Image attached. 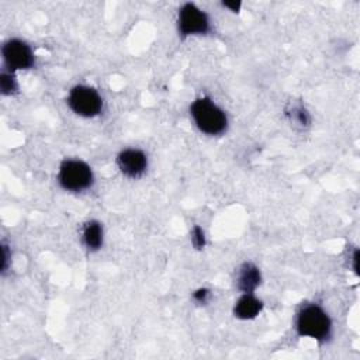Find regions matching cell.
Masks as SVG:
<instances>
[{
	"label": "cell",
	"instance_id": "6da1fadb",
	"mask_svg": "<svg viewBox=\"0 0 360 360\" xmlns=\"http://www.w3.org/2000/svg\"><path fill=\"white\" fill-rule=\"evenodd\" d=\"M295 330L301 338L325 342L332 335V321L318 304H304L295 316Z\"/></svg>",
	"mask_w": 360,
	"mask_h": 360
},
{
	"label": "cell",
	"instance_id": "7a4b0ae2",
	"mask_svg": "<svg viewBox=\"0 0 360 360\" xmlns=\"http://www.w3.org/2000/svg\"><path fill=\"white\" fill-rule=\"evenodd\" d=\"M190 115L195 127L205 135L217 136L226 131L228 117L210 97H198L190 105Z\"/></svg>",
	"mask_w": 360,
	"mask_h": 360
},
{
	"label": "cell",
	"instance_id": "3957f363",
	"mask_svg": "<svg viewBox=\"0 0 360 360\" xmlns=\"http://www.w3.org/2000/svg\"><path fill=\"white\" fill-rule=\"evenodd\" d=\"M94 174L91 167L80 159H66L58 170L59 186L70 193H82L91 187Z\"/></svg>",
	"mask_w": 360,
	"mask_h": 360
},
{
	"label": "cell",
	"instance_id": "277c9868",
	"mask_svg": "<svg viewBox=\"0 0 360 360\" xmlns=\"http://www.w3.org/2000/svg\"><path fill=\"white\" fill-rule=\"evenodd\" d=\"M69 108L79 117L93 118L101 114L104 101L100 93L86 84L73 86L68 94Z\"/></svg>",
	"mask_w": 360,
	"mask_h": 360
},
{
	"label": "cell",
	"instance_id": "5b68a950",
	"mask_svg": "<svg viewBox=\"0 0 360 360\" xmlns=\"http://www.w3.org/2000/svg\"><path fill=\"white\" fill-rule=\"evenodd\" d=\"M1 56L4 68L11 73L17 70L31 69L35 65L32 48L25 41L18 38H11L3 44Z\"/></svg>",
	"mask_w": 360,
	"mask_h": 360
},
{
	"label": "cell",
	"instance_id": "8992f818",
	"mask_svg": "<svg viewBox=\"0 0 360 360\" xmlns=\"http://www.w3.org/2000/svg\"><path fill=\"white\" fill-rule=\"evenodd\" d=\"M177 30L180 37L205 35L210 32V18L205 11L193 3H186L180 7L177 15Z\"/></svg>",
	"mask_w": 360,
	"mask_h": 360
},
{
	"label": "cell",
	"instance_id": "52a82bcc",
	"mask_svg": "<svg viewBox=\"0 0 360 360\" xmlns=\"http://www.w3.org/2000/svg\"><path fill=\"white\" fill-rule=\"evenodd\" d=\"M117 166L125 177L138 179L148 169V158L141 149L127 148L117 155Z\"/></svg>",
	"mask_w": 360,
	"mask_h": 360
},
{
	"label": "cell",
	"instance_id": "ba28073f",
	"mask_svg": "<svg viewBox=\"0 0 360 360\" xmlns=\"http://www.w3.org/2000/svg\"><path fill=\"white\" fill-rule=\"evenodd\" d=\"M235 283L242 292H253L262 283V273L257 266L245 262L236 270Z\"/></svg>",
	"mask_w": 360,
	"mask_h": 360
},
{
	"label": "cell",
	"instance_id": "9c48e42d",
	"mask_svg": "<svg viewBox=\"0 0 360 360\" xmlns=\"http://www.w3.org/2000/svg\"><path fill=\"white\" fill-rule=\"evenodd\" d=\"M263 311V301L253 292H243L233 305V315L238 319H255Z\"/></svg>",
	"mask_w": 360,
	"mask_h": 360
},
{
	"label": "cell",
	"instance_id": "30bf717a",
	"mask_svg": "<svg viewBox=\"0 0 360 360\" xmlns=\"http://www.w3.org/2000/svg\"><path fill=\"white\" fill-rule=\"evenodd\" d=\"M82 240L87 250L97 252L104 242L103 225L96 219L87 221L82 228Z\"/></svg>",
	"mask_w": 360,
	"mask_h": 360
},
{
	"label": "cell",
	"instance_id": "8fae6325",
	"mask_svg": "<svg viewBox=\"0 0 360 360\" xmlns=\"http://www.w3.org/2000/svg\"><path fill=\"white\" fill-rule=\"evenodd\" d=\"M0 90L4 96H13V94L17 93L18 84H17L14 73H11L8 70L1 72V75H0Z\"/></svg>",
	"mask_w": 360,
	"mask_h": 360
},
{
	"label": "cell",
	"instance_id": "7c38bea8",
	"mask_svg": "<svg viewBox=\"0 0 360 360\" xmlns=\"http://www.w3.org/2000/svg\"><path fill=\"white\" fill-rule=\"evenodd\" d=\"M290 118L292 122L298 124V125H308L309 124V115L307 112V110L302 105H295L292 107L291 112H288Z\"/></svg>",
	"mask_w": 360,
	"mask_h": 360
},
{
	"label": "cell",
	"instance_id": "4fadbf2b",
	"mask_svg": "<svg viewBox=\"0 0 360 360\" xmlns=\"http://www.w3.org/2000/svg\"><path fill=\"white\" fill-rule=\"evenodd\" d=\"M190 235H191L190 238H191V243H193V246H194L195 249H198V250L204 249V246H205V243H207L204 229H202L201 226H198V225H194V226H193V229H191V233H190Z\"/></svg>",
	"mask_w": 360,
	"mask_h": 360
},
{
	"label": "cell",
	"instance_id": "5bb4252c",
	"mask_svg": "<svg viewBox=\"0 0 360 360\" xmlns=\"http://www.w3.org/2000/svg\"><path fill=\"white\" fill-rule=\"evenodd\" d=\"M210 290L208 288H197L194 292H193V300L197 302V304H205L208 302L210 300Z\"/></svg>",
	"mask_w": 360,
	"mask_h": 360
},
{
	"label": "cell",
	"instance_id": "9a60e30c",
	"mask_svg": "<svg viewBox=\"0 0 360 360\" xmlns=\"http://www.w3.org/2000/svg\"><path fill=\"white\" fill-rule=\"evenodd\" d=\"M222 6H224L225 8L233 11V13H238V11L240 10V6H242V4H240V1H224Z\"/></svg>",
	"mask_w": 360,
	"mask_h": 360
}]
</instances>
